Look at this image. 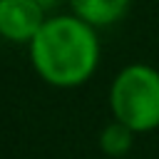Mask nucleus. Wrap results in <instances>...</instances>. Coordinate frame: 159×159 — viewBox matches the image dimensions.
Segmentation results:
<instances>
[{"label":"nucleus","mask_w":159,"mask_h":159,"mask_svg":"<svg viewBox=\"0 0 159 159\" xmlns=\"http://www.w3.org/2000/svg\"><path fill=\"white\" fill-rule=\"evenodd\" d=\"M40 0H0V35L12 42H32L45 25Z\"/></svg>","instance_id":"7ed1b4c3"},{"label":"nucleus","mask_w":159,"mask_h":159,"mask_svg":"<svg viewBox=\"0 0 159 159\" xmlns=\"http://www.w3.org/2000/svg\"><path fill=\"white\" fill-rule=\"evenodd\" d=\"M70 7L75 17L94 27V25H112L114 20H119L127 12L129 0H70Z\"/></svg>","instance_id":"20e7f679"},{"label":"nucleus","mask_w":159,"mask_h":159,"mask_svg":"<svg viewBox=\"0 0 159 159\" xmlns=\"http://www.w3.org/2000/svg\"><path fill=\"white\" fill-rule=\"evenodd\" d=\"M37 75L55 87H75L89 80L99 60V42L84 20L75 15L50 17L30 42Z\"/></svg>","instance_id":"f257e3e1"},{"label":"nucleus","mask_w":159,"mask_h":159,"mask_svg":"<svg viewBox=\"0 0 159 159\" xmlns=\"http://www.w3.org/2000/svg\"><path fill=\"white\" fill-rule=\"evenodd\" d=\"M109 107L117 122L132 132L159 127V72L149 65L124 67L109 89Z\"/></svg>","instance_id":"f03ea898"},{"label":"nucleus","mask_w":159,"mask_h":159,"mask_svg":"<svg viewBox=\"0 0 159 159\" xmlns=\"http://www.w3.org/2000/svg\"><path fill=\"white\" fill-rule=\"evenodd\" d=\"M132 142H134V132L129 127H124L122 122H117V119L112 124H107L104 132L99 134V147L109 157H124L129 152Z\"/></svg>","instance_id":"39448f33"}]
</instances>
